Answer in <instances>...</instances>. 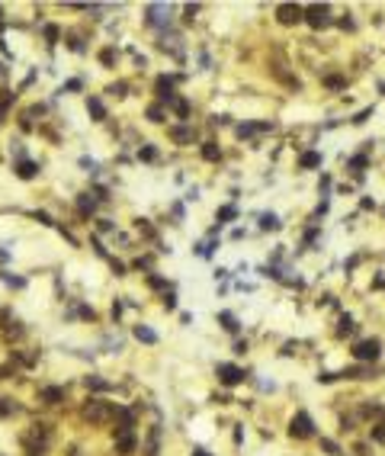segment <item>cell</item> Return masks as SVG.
<instances>
[{"instance_id": "35", "label": "cell", "mask_w": 385, "mask_h": 456, "mask_svg": "<svg viewBox=\"0 0 385 456\" xmlns=\"http://www.w3.org/2000/svg\"><path fill=\"white\" fill-rule=\"evenodd\" d=\"M80 87H84V80H80V78H74V80H68V84H64L58 93H71V90H80Z\"/></svg>"}, {"instance_id": "45", "label": "cell", "mask_w": 385, "mask_h": 456, "mask_svg": "<svg viewBox=\"0 0 385 456\" xmlns=\"http://www.w3.org/2000/svg\"><path fill=\"white\" fill-rule=\"evenodd\" d=\"M148 286H151V289H161V286H164V279H161V277H154V273H151V277H148Z\"/></svg>"}, {"instance_id": "42", "label": "cell", "mask_w": 385, "mask_h": 456, "mask_svg": "<svg viewBox=\"0 0 385 456\" xmlns=\"http://www.w3.org/2000/svg\"><path fill=\"white\" fill-rule=\"evenodd\" d=\"M32 218H38V222H42V225H55V222H52V216H48V212H32Z\"/></svg>"}, {"instance_id": "44", "label": "cell", "mask_w": 385, "mask_h": 456, "mask_svg": "<svg viewBox=\"0 0 385 456\" xmlns=\"http://www.w3.org/2000/svg\"><path fill=\"white\" fill-rule=\"evenodd\" d=\"M96 228H100V232H113V228H116V225H113V222H109V218H100V222H96Z\"/></svg>"}, {"instance_id": "40", "label": "cell", "mask_w": 385, "mask_h": 456, "mask_svg": "<svg viewBox=\"0 0 385 456\" xmlns=\"http://www.w3.org/2000/svg\"><path fill=\"white\" fill-rule=\"evenodd\" d=\"M80 167H87L90 174H96V170H100V167H96V161H90V158H80Z\"/></svg>"}, {"instance_id": "20", "label": "cell", "mask_w": 385, "mask_h": 456, "mask_svg": "<svg viewBox=\"0 0 385 456\" xmlns=\"http://www.w3.org/2000/svg\"><path fill=\"white\" fill-rule=\"evenodd\" d=\"M170 106H173V113H177V119H186V116H190V103H186L183 97H177V100L170 103Z\"/></svg>"}, {"instance_id": "23", "label": "cell", "mask_w": 385, "mask_h": 456, "mask_svg": "<svg viewBox=\"0 0 385 456\" xmlns=\"http://www.w3.org/2000/svg\"><path fill=\"white\" fill-rule=\"evenodd\" d=\"M87 386H90V389H96V392H106V389H109V382H106V379H100V376H87Z\"/></svg>"}, {"instance_id": "30", "label": "cell", "mask_w": 385, "mask_h": 456, "mask_svg": "<svg viewBox=\"0 0 385 456\" xmlns=\"http://www.w3.org/2000/svg\"><path fill=\"white\" fill-rule=\"evenodd\" d=\"M324 84L331 87V90H340V87H344V78H340V74H327V78H324Z\"/></svg>"}, {"instance_id": "39", "label": "cell", "mask_w": 385, "mask_h": 456, "mask_svg": "<svg viewBox=\"0 0 385 456\" xmlns=\"http://www.w3.org/2000/svg\"><path fill=\"white\" fill-rule=\"evenodd\" d=\"M346 331H353V318H350V315L340 318V334H346Z\"/></svg>"}, {"instance_id": "38", "label": "cell", "mask_w": 385, "mask_h": 456, "mask_svg": "<svg viewBox=\"0 0 385 456\" xmlns=\"http://www.w3.org/2000/svg\"><path fill=\"white\" fill-rule=\"evenodd\" d=\"M45 39H48V45L58 42V26H45Z\"/></svg>"}, {"instance_id": "1", "label": "cell", "mask_w": 385, "mask_h": 456, "mask_svg": "<svg viewBox=\"0 0 385 456\" xmlns=\"http://www.w3.org/2000/svg\"><path fill=\"white\" fill-rule=\"evenodd\" d=\"M113 415H116V408L109 402H103V398H90V402L84 405V417L90 424H103V421H109Z\"/></svg>"}, {"instance_id": "22", "label": "cell", "mask_w": 385, "mask_h": 456, "mask_svg": "<svg viewBox=\"0 0 385 456\" xmlns=\"http://www.w3.org/2000/svg\"><path fill=\"white\" fill-rule=\"evenodd\" d=\"M366 167H369V158H366V155H356V158H350V170H353V174H363Z\"/></svg>"}, {"instance_id": "51", "label": "cell", "mask_w": 385, "mask_h": 456, "mask_svg": "<svg viewBox=\"0 0 385 456\" xmlns=\"http://www.w3.org/2000/svg\"><path fill=\"white\" fill-rule=\"evenodd\" d=\"M0 13H3V10H0Z\"/></svg>"}, {"instance_id": "27", "label": "cell", "mask_w": 385, "mask_h": 456, "mask_svg": "<svg viewBox=\"0 0 385 456\" xmlns=\"http://www.w3.org/2000/svg\"><path fill=\"white\" fill-rule=\"evenodd\" d=\"M125 90H129V84L125 80H119V84H109L106 93H113V97H125Z\"/></svg>"}, {"instance_id": "29", "label": "cell", "mask_w": 385, "mask_h": 456, "mask_svg": "<svg viewBox=\"0 0 385 456\" xmlns=\"http://www.w3.org/2000/svg\"><path fill=\"white\" fill-rule=\"evenodd\" d=\"M16 411V405L10 402V398H0V417H10Z\"/></svg>"}, {"instance_id": "47", "label": "cell", "mask_w": 385, "mask_h": 456, "mask_svg": "<svg viewBox=\"0 0 385 456\" xmlns=\"http://www.w3.org/2000/svg\"><path fill=\"white\" fill-rule=\"evenodd\" d=\"M212 122H215V125H228L231 116H225V113H222V116H212Z\"/></svg>"}, {"instance_id": "31", "label": "cell", "mask_w": 385, "mask_h": 456, "mask_svg": "<svg viewBox=\"0 0 385 456\" xmlns=\"http://www.w3.org/2000/svg\"><path fill=\"white\" fill-rule=\"evenodd\" d=\"M234 132H238L241 139H247V135H254V132H257V125H254V122H241V125H238V129H234Z\"/></svg>"}, {"instance_id": "41", "label": "cell", "mask_w": 385, "mask_h": 456, "mask_svg": "<svg viewBox=\"0 0 385 456\" xmlns=\"http://www.w3.org/2000/svg\"><path fill=\"white\" fill-rule=\"evenodd\" d=\"M90 244H93V251H96L100 257H106V248H103V241H100V238H90Z\"/></svg>"}, {"instance_id": "21", "label": "cell", "mask_w": 385, "mask_h": 456, "mask_svg": "<svg viewBox=\"0 0 385 456\" xmlns=\"http://www.w3.org/2000/svg\"><path fill=\"white\" fill-rule=\"evenodd\" d=\"M215 218H218V225H225V222H231V218H238V209L234 206H222Z\"/></svg>"}, {"instance_id": "16", "label": "cell", "mask_w": 385, "mask_h": 456, "mask_svg": "<svg viewBox=\"0 0 385 456\" xmlns=\"http://www.w3.org/2000/svg\"><path fill=\"white\" fill-rule=\"evenodd\" d=\"M260 228H263V232H279V228H283V222H279L273 212H263V216H260Z\"/></svg>"}, {"instance_id": "14", "label": "cell", "mask_w": 385, "mask_h": 456, "mask_svg": "<svg viewBox=\"0 0 385 456\" xmlns=\"http://www.w3.org/2000/svg\"><path fill=\"white\" fill-rule=\"evenodd\" d=\"M116 450H119V453H122V456H129L132 450H135V434H132V431L119 434V440H116Z\"/></svg>"}, {"instance_id": "48", "label": "cell", "mask_w": 385, "mask_h": 456, "mask_svg": "<svg viewBox=\"0 0 385 456\" xmlns=\"http://www.w3.org/2000/svg\"><path fill=\"white\" fill-rule=\"evenodd\" d=\"M334 379H337V373H321V376H318V382H334Z\"/></svg>"}, {"instance_id": "28", "label": "cell", "mask_w": 385, "mask_h": 456, "mask_svg": "<svg viewBox=\"0 0 385 456\" xmlns=\"http://www.w3.org/2000/svg\"><path fill=\"white\" fill-rule=\"evenodd\" d=\"M3 283H7V286H13V289H23V286H26L23 277H10V273H3Z\"/></svg>"}, {"instance_id": "7", "label": "cell", "mask_w": 385, "mask_h": 456, "mask_svg": "<svg viewBox=\"0 0 385 456\" xmlns=\"http://www.w3.org/2000/svg\"><path fill=\"white\" fill-rule=\"evenodd\" d=\"M154 93H157V100H164V103H173V100H177V90H173V78L161 74V78L154 80Z\"/></svg>"}, {"instance_id": "6", "label": "cell", "mask_w": 385, "mask_h": 456, "mask_svg": "<svg viewBox=\"0 0 385 456\" xmlns=\"http://www.w3.org/2000/svg\"><path fill=\"white\" fill-rule=\"evenodd\" d=\"M218 382L222 386H238V382H244V370L234 363H218Z\"/></svg>"}, {"instance_id": "12", "label": "cell", "mask_w": 385, "mask_h": 456, "mask_svg": "<svg viewBox=\"0 0 385 456\" xmlns=\"http://www.w3.org/2000/svg\"><path fill=\"white\" fill-rule=\"evenodd\" d=\"M77 212H80L84 218H90L93 212H96V199H93L90 193H80L77 196Z\"/></svg>"}, {"instance_id": "50", "label": "cell", "mask_w": 385, "mask_h": 456, "mask_svg": "<svg viewBox=\"0 0 385 456\" xmlns=\"http://www.w3.org/2000/svg\"><path fill=\"white\" fill-rule=\"evenodd\" d=\"M192 456H212V453H206V450H196V453H192Z\"/></svg>"}, {"instance_id": "26", "label": "cell", "mask_w": 385, "mask_h": 456, "mask_svg": "<svg viewBox=\"0 0 385 456\" xmlns=\"http://www.w3.org/2000/svg\"><path fill=\"white\" fill-rule=\"evenodd\" d=\"M100 61L106 64V68H113V64H116V48H103V52H100Z\"/></svg>"}, {"instance_id": "32", "label": "cell", "mask_w": 385, "mask_h": 456, "mask_svg": "<svg viewBox=\"0 0 385 456\" xmlns=\"http://www.w3.org/2000/svg\"><path fill=\"white\" fill-rule=\"evenodd\" d=\"M321 450H324L327 456H340V447H337L334 440H321Z\"/></svg>"}, {"instance_id": "25", "label": "cell", "mask_w": 385, "mask_h": 456, "mask_svg": "<svg viewBox=\"0 0 385 456\" xmlns=\"http://www.w3.org/2000/svg\"><path fill=\"white\" fill-rule=\"evenodd\" d=\"M148 119H151V122H164V106H157V103L148 106Z\"/></svg>"}, {"instance_id": "36", "label": "cell", "mask_w": 385, "mask_h": 456, "mask_svg": "<svg viewBox=\"0 0 385 456\" xmlns=\"http://www.w3.org/2000/svg\"><path fill=\"white\" fill-rule=\"evenodd\" d=\"M372 440H376V443H385V424H376V427H372Z\"/></svg>"}, {"instance_id": "17", "label": "cell", "mask_w": 385, "mask_h": 456, "mask_svg": "<svg viewBox=\"0 0 385 456\" xmlns=\"http://www.w3.org/2000/svg\"><path fill=\"white\" fill-rule=\"evenodd\" d=\"M135 337H138L141 344H157V334H154L148 325H135Z\"/></svg>"}, {"instance_id": "46", "label": "cell", "mask_w": 385, "mask_h": 456, "mask_svg": "<svg viewBox=\"0 0 385 456\" xmlns=\"http://www.w3.org/2000/svg\"><path fill=\"white\" fill-rule=\"evenodd\" d=\"M113 273H116V277H125V263H119V260H113Z\"/></svg>"}, {"instance_id": "15", "label": "cell", "mask_w": 385, "mask_h": 456, "mask_svg": "<svg viewBox=\"0 0 385 456\" xmlns=\"http://www.w3.org/2000/svg\"><path fill=\"white\" fill-rule=\"evenodd\" d=\"M299 167L302 170H311V167H321V151H305L299 158Z\"/></svg>"}, {"instance_id": "9", "label": "cell", "mask_w": 385, "mask_h": 456, "mask_svg": "<svg viewBox=\"0 0 385 456\" xmlns=\"http://www.w3.org/2000/svg\"><path fill=\"white\" fill-rule=\"evenodd\" d=\"M38 398L45 405H58V402H64V389L61 386H45L42 392H38Z\"/></svg>"}, {"instance_id": "24", "label": "cell", "mask_w": 385, "mask_h": 456, "mask_svg": "<svg viewBox=\"0 0 385 456\" xmlns=\"http://www.w3.org/2000/svg\"><path fill=\"white\" fill-rule=\"evenodd\" d=\"M138 158H141V161H154V158H157V148H154V145H141L138 148Z\"/></svg>"}, {"instance_id": "4", "label": "cell", "mask_w": 385, "mask_h": 456, "mask_svg": "<svg viewBox=\"0 0 385 456\" xmlns=\"http://www.w3.org/2000/svg\"><path fill=\"white\" fill-rule=\"evenodd\" d=\"M379 354H382V344H379L376 337L372 340H360L353 347V357L360 360V363H372V360H379Z\"/></svg>"}, {"instance_id": "11", "label": "cell", "mask_w": 385, "mask_h": 456, "mask_svg": "<svg viewBox=\"0 0 385 456\" xmlns=\"http://www.w3.org/2000/svg\"><path fill=\"white\" fill-rule=\"evenodd\" d=\"M87 113L93 116V122H103V119H106V106H103L100 97H87Z\"/></svg>"}, {"instance_id": "5", "label": "cell", "mask_w": 385, "mask_h": 456, "mask_svg": "<svg viewBox=\"0 0 385 456\" xmlns=\"http://www.w3.org/2000/svg\"><path fill=\"white\" fill-rule=\"evenodd\" d=\"M302 16H305V7H299V3H279V7H276V20H279L283 26L299 23Z\"/></svg>"}, {"instance_id": "43", "label": "cell", "mask_w": 385, "mask_h": 456, "mask_svg": "<svg viewBox=\"0 0 385 456\" xmlns=\"http://www.w3.org/2000/svg\"><path fill=\"white\" fill-rule=\"evenodd\" d=\"M68 45H71V52H84V42L77 39V36H71V42H68Z\"/></svg>"}, {"instance_id": "34", "label": "cell", "mask_w": 385, "mask_h": 456, "mask_svg": "<svg viewBox=\"0 0 385 456\" xmlns=\"http://www.w3.org/2000/svg\"><path fill=\"white\" fill-rule=\"evenodd\" d=\"M10 103H13V93H3V97H0V119L7 116V109H10Z\"/></svg>"}, {"instance_id": "13", "label": "cell", "mask_w": 385, "mask_h": 456, "mask_svg": "<svg viewBox=\"0 0 385 456\" xmlns=\"http://www.w3.org/2000/svg\"><path fill=\"white\" fill-rule=\"evenodd\" d=\"M170 139L177 141V145H190L192 141V129L190 125H170Z\"/></svg>"}, {"instance_id": "18", "label": "cell", "mask_w": 385, "mask_h": 456, "mask_svg": "<svg viewBox=\"0 0 385 456\" xmlns=\"http://www.w3.org/2000/svg\"><path fill=\"white\" fill-rule=\"evenodd\" d=\"M202 158H206V161H218V158H222V148H218L215 141H202Z\"/></svg>"}, {"instance_id": "19", "label": "cell", "mask_w": 385, "mask_h": 456, "mask_svg": "<svg viewBox=\"0 0 385 456\" xmlns=\"http://www.w3.org/2000/svg\"><path fill=\"white\" fill-rule=\"evenodd\" d=\"M218 321H222V328H225V331H231V334L241 328V325H238V318L231 315V312H222V315H218Z\"/></svg>"}, {"instance_id": "33", "label": "cell", "mask_w": 385, "mask_h": 456, "mask_svg": "<svg viewBox=\"0 0 385 456\" xmlns=\"http://www.w3.org/2000/svg\"><path fill=\"white\" fill-rule=\"evenodd\" d=\"M369 116H372V106H369V109H360V113H356V116L350 119V122H353V125H363V122H366Z\"/></svg>"}, {"instance_id": "37", "label": "cell", "mask_w": 385, "mask_h": 456, "mask_svg": "<svg viewBox=\"0 0 385 456\" xmlns=\"http://www.w3.org/2000/svg\"><path fill=\"white\" fill-rule=\"evenodd\" d=\"M164 309H167V312L177 309V296H173V293H164Z\"/></svg>"}, {"instance_id": "2", "label": "cell", "mask_w": 385, "mask_h": 456, "mask_svg": "<svg viewBox=\"0 0 385 456\" xmlns=\"http://www.w3.org/2000/svg\"><path fill=\"white\" fill-rule=\"evenodd\" d=\"M311 29H321V26L331 23V7L327 3H311V7H305V16H302Z\"/></svg>"}, {"instance_id": "8", "label": "cell", "mask_w": 385, "mask_h": 456, "mask_svg": "<svg viewBox=\"0 0 385 456\" xmlns=\"http://www.w3.org/2000/svg\"><path fill=\"white\" fill-rule=\"evenodd\" d=\"M145 13H148L145 16L148 26H167V16H164V13H167V7H164V3H148Z\"/></svg>"}, {"instance_id": "49", "label": "cell", "mask_w": 385, "mask_h": 456, "mask_svg": "<svg viewBox=\"0 0 385 456\" xmlns=\"http://www.w3.org/2000/svg\"><path fill=\"white\" fill-rule=\"evenodd\" d=\"M183 13H186V20H192V16H196V13H199V7H196V3H190V7H186V10H183Z\"/></svg>"}, {"instance_id": "3", "label": "cell", "mask_w": 385, "mask_h": 456, "mask_svg": "<svg viewBox=\"0 0 385 456\" xmlns=\"http://www.w3.org/2000/svg\"><path fill=\"white\" fill-rule=\"evenodd\" d=\"M289 434H292L295 440H308V437H315V424H311V417H308L305 411H299V415L289 421Z\"/></svg>"}, {"instance_id": "10", "label": "cell", "mask_w": 385, "mask_h": 456, "mask_svg": "<svg viewBox=\"0 0 385 456\" xmlns=\"http://www.w3.org/2000/svg\"><path fill=\"white\" fill-rule=\"evenodd\" d=\"M13 170H16V177H19V180H32V177L38 174V164H36V161H26V158H23V161H16Z\"/></svg>"}]
</instances>
